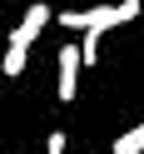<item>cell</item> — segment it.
<instances>
[{"instance_id": "obj_1", "label": "cell", "mask_w": 144, "mask_h": 154, "mask_svg": "<svg viewBox=\"0 0 144 154\" xmlns=\"http://www.w3.org/2000/svg\"><path fill=\"white\" fill-rule=\"evenodd\" d=\"M144 5L139 0H119V5H94V10H60L55 20L65 25V30H84V45H80V65H94L100 60V40L114 30V25L134 20Z\"/></svg>"}, {"instance_id": "obj_2", "label": "cell", "mask_w": 144, "mask_h": 154, "mask_svg": "<svg viewBox=\"0 0 144 154\" xmlns=\"http://www.w3.org/2000/svg\"><path fill=\"white\" fill-rule=\"evenodd\" d=\"M80 70H84V65H80V50L65 45V50H60V90H55L60 104H75V94H80Z\"/></svg>"}, {"instance_id": "obj_3", "label": "cell", "mask_w": 144, "mask_h": 154, "mask_svg": "<svg viewBox=\"0 0 144 154\" xmlns=\"http://www.w3.org/2000/svg\"><path fill=\"white\" fill-rule=\"evenodd\" d=\"M55 20V10H50V5H40V0H35V5H30V10H25V20L20 25H15V40H25V45H35V40H40V30H45V25H50Z\"/></svg>"}, {"instance_id": "obj_4", "label": "cell", "mask_w": 144, "mask_h": 154, "mask_svg": "<svg viewBox=\"0 0 144 154\" xmlns=\"http://www.w3.org/2000/svg\"><path fill=\"white\" fill-rule=\"evenodd\" d=\"M25 65H30V45L10 35V45H5V75H10V80H20V75H25Z\"/></svg>"}, {"instance_id": "obj_5", "label": "cell", "mask_w": 144, "mask_h": 154, "mask_svg": "<svg viewBox=\"0 0 144 154\" xmlns=\"http://www.w3.org/2000/svg\"><path fill=\"white\" fill-rule=\"evenodd\" d=\"M144 149V119L134 124V129H124L119 139H114V154H139Z\"/></svg>"}, {"instance_id": "obj_6", "label": "cell", "mask_w": 144, "mask_h": 154, "mask_svg": "<svg viewBox=\"0 0 144 154\" xmlns=\"http://www.w3.org/2000/svg\"><path fill=\"white\" fill-rule=\"evenodd\" d=\"M45 154H65V134L50 129V139H45Z\"/></svg>"}]
</instances>
